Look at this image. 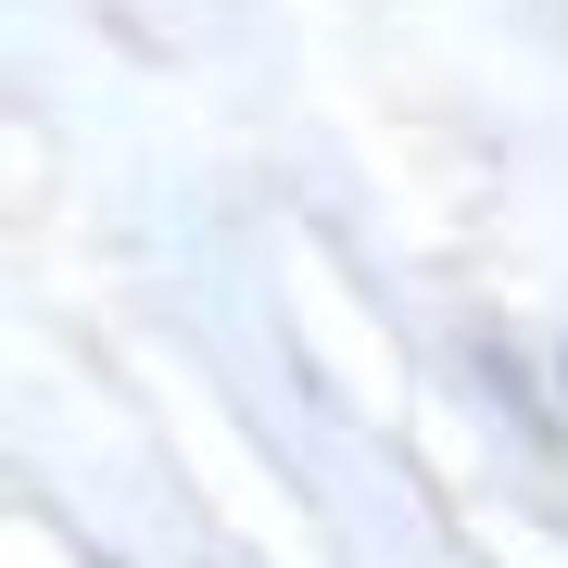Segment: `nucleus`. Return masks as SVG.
Returning <instances> with one entry per match:
<instances>
[]
</instances>
